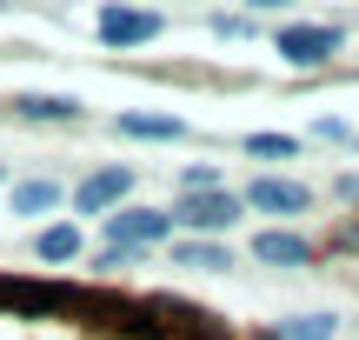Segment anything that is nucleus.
<instances>
[{"label": "nucleus", "instance_id": "f257e3e1", "mask_svg": "<svg viewBox=\"0 0 359 340\" xmlns=\"http://www.w3.org/2000/svg\"><path fill=\"white\" fill-rule=\"evenodd\" d=\"M0 340H233L226 320L167 294H114L0 274Z\"/></svg>", "mask_w": 359, "mask_h": 340}, {"label": "nucleus", "instance_id": "f03ea898", "mask_svg": "<svg viewBox=\"0 0 359 340\" xmlns=\"http://www.w3.org/2000/svg\"><path fill=\"white\" fill-rule=\"evenodd\" d=\"M167 234H173L167 207H120V214H107V247L114 254H140V247H154V240H167Z\"/></svg>", "mask_w": 359, "mask_h": 340}, {"label": "nucleus", "instance_id": "7ed1b4c3", "mask_svg": "<svg viewBox=\"0 0 359 340\" xmlns=\"http://www.w3.org/2000/svg\"><path fill=\"white\" fill-rule=\"evenodd\" d=\"M173 227H193V234H219V227L240 221V194H226V187H213V194H180L167 207Z\"/></svg>", "mask_w": 359, "mask_h": 340}, {"label": "nucleus", "instance_id": "20e7f679", "mask_svg": "<svg viewBox=\"0 0 359 340\" xmlns=\"http://www.w3.org/2000/svg\"><path fill=\"white\" fill-rule=\"evenodd\" d=\"M273 47H280L286 67H320V60L339 53V27H280Z\"/></svg>", "mask_w": 359, "mask_h": 340}, {"label": "nucleus", "instance_id": "39448f33", "mask_svg": "<svg viewBox=\"0 0 359 340\" xmlns=\"http://www.w3.org/2000/svg\"><path fill=\"white\" fill-rule=\"evenodd\" d=\"M127 187H133V167H100V174H87L74 187V207L80 214H114L127 200Z\"/></svg>", "mask_w": 359, "mask_h": 340}, {"label": "nucleus", "instance_id": "423d86ee", "mask_svg": "<svg viewBox=\"0 0 359 340\" xmlns=\"http://www.w3.org/2000/svg\"><path fill=\"white\" fill-rule=\"evenodd\" d=\"M160 13H140V7H107L100 13V40L107 47H140V40H160Z\"/></svg>", "mask_w": 359, "mask_h": 340}, {"label": "nucleus", "instance_id": "0eeeda50", "mask_svg": "<svg viewBox=\"0 0 359 340\" xmlns=\"http://www.w3.org/2000/svg\"><path fill=\"white\" fill-rule=\"evenodd\" d=\"M246 207H259V214H306V207H313V194H306L299 181H280V174H266V181L246 187Z\"/></svg>", "mask_w": 359, "mask_h": 340}, {"label": "nucleus", "instance_id": "6e6552de", "mask_svg": "<svg viewBox=\"0 0 359 340\" xmlns=\"http://www.w3.org/2000/svg\"><path fill=\"white\" fill-rule=\"evenodd\" d=\"M253 261H266V267H306V261H313V240H299V234H280V227H266V234L253 240Z\"/></svg>", "mask_w": 359, "mask_h": 340}, {"label": "nucleus", "instance_id": "1a4fd4ad", "mask_svg": "<svg viewBox=\"0 0 359 340\" xmlns=\"http://www.w3.org/2000/svg\"><path fill=\"white\" fill-rule=\"evenodd\" d=\"M114 133H127V140H187V120H173V114H120Z\"/></svg>", "mask_w": 359, "mask_h": 340}, {"label": "nucleus", "instance_id": "9d476101", "mask_svg": "<svg viewBox=\"0 0 359 340\" xmlns=\"http://www.w3.org/2000/svg\"><path fill=\"white\" fill-rule=\"evenodd\" d=\"M13 114L20 120H74L80 100L74 93H13Z\"/></svg>", "mask_w": 359, "mask_h": 340}, {"label": "nucleus", "instance_id": "9b49d317", "mask_svg": "<svg viewBox=\"0 0 359 340\" xmlns=\"http://www.w3.org/2000/svg\"><path fill=\"white\" fill-rule=\"evenodd\" d=\"M173 267H193V274H226L233 254L213 247V240H180V247H173Z\"/></svg>", "mask_w": 359, "mask_h": 340}, {"label": "nucleus", "instance_id": "f8f14e48", "mask_svg": "<svg viewBox=\"0 0 359 340\" xmlns=\"http://www.w3.org/2000/svg\"><path fill=\"white\" fill-rule=\"evenodd\" d=\"M34 254L40 261H80V227H40V240H34Z\"/></svg>", "mask_w": 359, "mask_h": 340}, {"label": "nucleus", "instance_id": "ddd939ff", "mask_svg": "<svg viewBox=\"0 0 359 340\" xmlns=\"http://www.w3.org/2000/svg\"><path fill=\"white\" fill-rule=\"evenodd\" d=\"M7 207L13 214H47V207H60V187H53V181H20L7 194Z\"/></svg>", "mask_w": 359, "mask_h": 340}, {"label": "nucleus", "instance_id": "4468645a", "mask_svg": "<svg viewBox=\"0 0 359 340\" xmlns=\"http://www.w3.org/2000/svg\"><path fill=\"white\" fill-rule=\"evenodd\" d=\"M333 327H339L333 314H293L273 327V340H333Z\"/></svg>", "mask_w": 359, "mask_h": 340}, {"label": "nucleus", "instance_id": "2eb2a0df", "mask_svg": "<svg viewBox=\"0 0 359 340\" xmlns=\"http://www.w3.org/2000/svg\"><path fill=\"white\" fill-rule=\"evenodd\" d=\"M246 154H259V160H293L299 140H293V133H246Z\"/></svg>", "mask_w": 359, "mask_h": 340}]
</instances>
